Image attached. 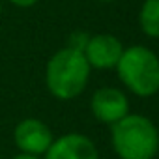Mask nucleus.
I'll use <instances>...</instances> for the list:
<instances>
[{
    "label": "nucleus",
    "instance_id": "1",
    "mask_svg": "<svg viewBox=\"0 0 159 159\" xmlns=\"http://www.w3.org/2000/svg\"><path fill=\"white\" fill-rule=\"evenodd\" d=\"M90 71L92 67L81 51L64 47L56 51L45 66V86L49 94L60 101L75 99L86 90Z\"/></svg>",
    "mask_w": 159,
    "mask_h": 159
},
{
    "label": "nucleus",
    "instance_id": "2",
    "mask_svg": "<svg viewBox=\"0 0 159 159\" xmlns=\"http://www.w3.org/2000/svg\"><path fill=\"white\" fill-rule=\"evenodd\" d=\"M111 146L118 159H155L159 129L148 116L129 112L111 125Z\"/></svg>",
    "mask_w": 159,
    "mask_h": 159
},
{
    "label": "nucleus",
    "instance_id": "3",
    "mask_svg": "<svg viewBox=\"0 0 159 159\" xmlns=\"http://www.w3.org/2000/svg\"><path fill=\"white\" fill-rule=\"evenodd\" d=\"M114 69L120 83L137 98H152L159 92V54L146 45L125 47Z\"/></svg>",
    "mask_w": 159,
    "mask_h": 159
},
{
    "label": "nucleus",
    "instance_id": "4",
    "mask_svg": "<svg viewBox=\"0 0 159 159\" xmlns=\"http://www.w3.org/2000/svg\"><path fill=\"white\" fill-rule=\"evenodd\" d=\"M90 111L98 122L107 124V125L120 122L124 116H127L131 112L129 99H127L125 92L116 86L98 88L90 98Z\"/></svg>",
    "mask_w": 159,
    "mask_h": 159
},
{
    "label": "nucleus",
    "instance_id": "5",
    "mask_svg": "<svg viewBox=\"0 0 159 159\" xmlns=\"http://www.w3.org/2000/svg\"><path fill=\"white\" fill-rule=\"evenodd\" d=\"M13 140H15V146L19 148L21 153L41 157V155H45V152L52 144L54 137H52L51 127L43 120L25 118L15 125Z\"/></svg>",
    "mask_w": 159,
    "mask_h": 159
},
{
    "label": "nucleus",
    "instance_id": "6",
    "mask_svg": "<svg viewBox=\"0 0 159 159\" xmlns=\"http://www.w3.org/2000/svg\"><path fill=\"white\" fill-rule=\"evenodd\" d=\"M124 49V43L114 34H94L88 38L83 54L92 69L109 71L118 66Z\"/></svg>",
    "mask_w": 159,
    "mask_h": 159
},
{
    "label": "nucleus",
    "instance_id": "7",
    "mask_svg": "<svg viewBox=\"0 0 159 159\" xmlns=\"http://www.w3.org/2000/svg\"><path fill=\"white\" fill-rule=\"evenodd\" d=\"M43 159H99L96 142L83 133H66L52 140Z\"/></svg>",
    "mask_w": 159,
    "mask_h": 159
},
{
    "label": "nucleus",
    "instance_id": "8",
    "mask_svg": "<svg viewBox=\"0 0 159 159\" xmlns=\"http://www.w3.org/2000/svg\"><path fill=\"white\" fill-rule=\"evenodd\" d=\"M139 25L144 36L159 39V0H144L139 11Z\"/></svg>",
    "mask_w": 159,
    "mask_h": 159
},
{
    "label": "nucleus",
    "instance_id": "9",
    "mask_svg": "<svg viewBox=\"0 0 159 159\" xmlns=\"http://www.w3.org/2000/svg\"><path fill=\"white\" fill-rule=\"evenodd\" d=\"M88 34H84V32H75V34H71L69 36V41H67V45L66 47H71V49H77V51H84V47H86V41H88Z\"/></svg>",
    "mask_w": 159,
    "mask_h": 159
},
{
    "label": "nucleus",
    "instance_id": "10",
    "mask_svg": "<svg viewBox=\"0 0 159 159\" xmlns=\"http://www.w3.org/2000/svg\"><path fill=\"white\" fill-rule=\"evenodd\" d=\"M10 2H11L13 6H17V8H30V6L38 4L39 0H10Z\"/></svg>",
    "mask_w": 159,
    "mask_h": 159
},
{
    "label": "nucleus",
    "instance_id": "11",
    "mask_svg": "<svg viewBox=\"0 0 159 159\" xmlns=\"http://www.w3.org/2000/svg\"><path fill=\"white\" fill-rule=\"evenodd\" d=\"M11 159H41V157H38V155H28V153H17L15 157H11Z\"/></svg>",
    "mask_w": 159,
    "mask_h": 159
},
{
    "label": "nucleus",
    "instance_id": "12",
    "mask_svg": "<svg viewBox=\"0 0 159 159\" xmlns=\"http://www.w3.org/2000/svg\"><path fill=\"white\" fill-rule=\"evenodd\" d=\"M98 2H114V0H98Z\"/></svg>",
    "mask_w": 159,
    "mask_h": 159
},
{
    "label": "nucleus",
    "instance_id": "13",
    "mask_svg": "<svg viewBox=\"0 0 159 159\" xmlns=\"http://www.w3.org/2000/svg\"><path fill=\"white\" fill-rule=\"evenodd\" d=\"M0 13H2V2H0Z\"/></svg>",
    "mask_w": 159,
    "mask_h": 159
}]
</instances>
